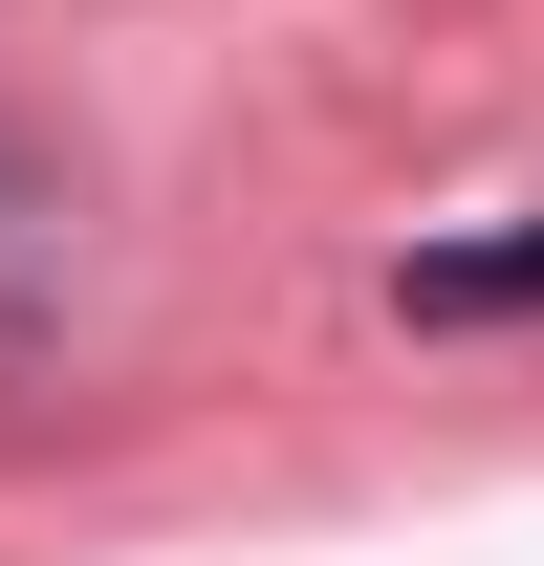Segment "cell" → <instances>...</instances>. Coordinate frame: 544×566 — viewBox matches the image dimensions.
I'll return each instance as SVG.
<instances>
[{
    "label": "cell",
    "mask_w": 544,
    "mask_h": 566,
    "mask_svg": "<svg viewBox=\"0 0 544 566\" xmlns=\"http://www.w3.org/2000/svg\"><path fill=\"white\" fill-rule=\"evenodd\" d=\"M544 305V240H458V262H414V327H501Z\"/></svg>",
    "instance_id": "obj_1"
}]
</instances>
